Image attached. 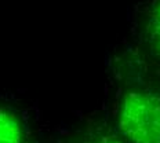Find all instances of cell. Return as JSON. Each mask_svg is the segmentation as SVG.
Here are the masks:
<instances>
[{
  "instance_id": "3",
  "label": "cell",
  "mask_w": 160,
  "mask_h": 143,
  "mask_svg": "<svg viewBox=\"0 0 160 143\" xmlns=\"http://www.w3.org/2000/svg\"><path fill=\"white\" fill-rule=\"evenodd\" d=\"M0 143H33V131L22 109L0 102Z\"/></svg>"
},
{
  "instance_id": "2",
  "label": "cell",
  "mask_w": 160,
  "mask_h": 143,
  "mask_svg": "<svg viewBox=\"0 0 160 143\" xmlns=\"http://www.w3.org/2000/svg\"><path fill=\"white\" fill-rule=\"evenodd\" d=\"M135 33L145 51L160 61V2L139 4L135 12Z\"/></svg>"
},
{
  "instance_id": "4",
  "label": "cell",
  "mask_w": 160,
  "mask_h": 143,
  "mask_svg": "<svg viewBox=\"0 0 160 143\" xmlns=\"http://www.w3.org/2000/svg\"><path fill=\"white\" fill-rule=\"evenodd\" d=\"M69 143H128L118 131L104 127L88 128L87 131L76 135Z\"/></svg>"
},
{
  "instance_id": "1",
  "label": "cell",
  "mask_w": 160,
  "mask_h": 143,
  "mask_svg": "<svg viewBox=\"0 0 160 143\" xmlns=\"http://www.w3.org/2000/svg\"><path fill=\"white\" fill-rule=\"evenodd\" d=\"M116 131L130 143H160V79L126 84L119 96Z\"/></svg>"
}]
</instances>
